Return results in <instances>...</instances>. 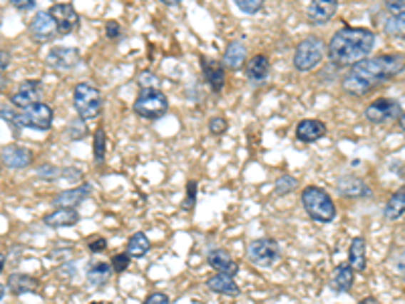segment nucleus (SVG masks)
<instances>
[{"mask_svg": "<svg viewBox=\"0 0 405 304\" xmlns=\"http://www.w3.org/2000/svg\"><path fill=\"white\" fill-rule=\"evenodd\" d=\"M375 47V33L365 26H342L329 43L330 64L349 67L371 55Z\"/></svg>", "mask_w": 405, "mask_h": 304, "instance_id": "nucleus-2", "label": "nucleus"}, {"mask_svg": "<svg viewBox=\"0 0 405 304\" xmlns=\"http://www.w3.org/2000/svg\"><path fill=\"white\" fill-rule=\"evenodd\" d=\"M324 57V41L320 37H308L294 51V67L296 71H312L320 65Z\"/></svg>", "mask_w": 405, "mask_h": 304, "instance_id": "nucleus-7", "label": "nucleus"}, {"mask_svg": "<svg viewBox=\"0 0 405 304\" xmlns=\"http://www.w3.org/2000/svg\"><path fill=\"white\" fill-rule=\"evenodd\" d=\"M53 108L39 101V103H33L21 112H14V122L19 128H33V130H51L53 126Z\"/></svg>", "mask_w": 405, "mask_h": 304, "instance_id": "nucleus-6", "label": "nucleus"}, {"mask_svg": "<svg viewBox=\"0 0 405 304\" xmlns=\"http://www.w3.org/2000/svg\"><path fill=\"white\" fill-rule=\"evenodd\" d=\"M9 288L14 296L35 294V292L41 290V282L33 276H29V274H11L9 276Z\"/></svg>", "mask_w": 405, "mask_h": 304, "instance_id": "nucleus-26", "label": "nucleus"}, {"mask_svg": "<svg viewBox=\"0 0 405 304\" xmlns=\"http://www.w3.org/2000/svg\"><path fill=\"white\" fill-rule=\"evenodd\" d=\"M112 274H114V270L110 262H96V264H89L88 268V280L93 288L106 286L112 278Z\"/></svg>", "mask_w": 405, "mask_h": 304, "instance_id": "nucleus-27", "label": "nucleus"}, {"mask_svg": "<svg viewBox=\"0 0 405 304\" xmlns=\"http://www.w3.org/2000/svg\"><path fill=\"white\" fill-rule=\"evenodd\" d=\"M9 64H11V57H9V53L0 51V76L4 74V69L9 67Z\"/></svg>", "mask_w": 405, "mask_h": 304, "instance_id": "nucleus-46", "label": "nucleus"}, {"mask_svg": "<svg viewBox=\"0 0 405 304\" xmlns=\"http://www.w3.org/2000/svg\"><path fill=\"white\" fill-rule=\"evenodd\" d=\"M337 189H339L342 197H349V199H363V197L371 195L367 183L361 177H354V175H347V177L339 178Z\"/></svg>", "mask_w": 405, "mask_h": 304, "instance_id": "nucleus-19", "label": "nucleus"}, {"mask_svg": "<svg viewBox=\"0 0 405 304\" xmlns=\"http://www.w3.org/2000/svg\"><path fill=\"white\" fill-rule=\"evenodd\" d=\"M37 173H39V177H43V178H59V177H61V168H59V166H53V165L41 166Z\"/></svg>", "mask_w": 405, "mask_h": 304, "instance_id": "nucleus-41", "label": "nucleus"}, {"mask_svg": "<svg viewBox=\"0 0 405 304\" xmlns=\"http://www.w3.org/2000/svg\"><path fill=\"white\" fill-rule=\"evenodd\" d=\"M0 158H2L4 165L9 166V168H14V171L29 168V166L33 165V161H35L33 152L25 148V146H19V144H11V146L2 148Z\"/></svg>", "mask_w": 405, "mask_h": 304, "instance_id": "nucleus-13", "label": "nucleus"}, {"mask_svg": "<svg viewBox=\"0 0 405 304\" xmlns=\"http://www.w3.org/2000/svg\"><path fill=\"white\" fill-rule=\"evenodd\" d=\"M138 83L140 88H156V86H158V79H156V76L150 74V71H142L138 76Z\"/></svg>", "mask_w": 405, "mask_h": 304, "instance_id": "nucleus-40", "label": "nucleus"}, {"mask_svg": "<svg viewBox=\"0 0 405 304\" xmlns=\"http://www.w3.org/2000/svg\"><path fill=\"white\" fill-rule=\"evenodd\" d=\"M142 304H170V298L166 296L165 292H152L146 296V300Z\"/></svg>", "mask_w": 405, "mask_h": 304, "instance_id": "nucleus-43", "label": "nucleus"}, {"mask_svg": "<svg viewBox=\"0 0 405 304\" xmlns=\"http://www.w3.org/2000/svg\"><path fill=\"white\" fill-rule=\"evenodd\" d=\"M41 98H43V83L39 79H26L13 93L11 103H13L14 108H19V110H25V108L33 106V103H39Z\"/></svg>", "mask_w": 405, "mask_h": 304, "instance_id": "nucleus-11", "label": "nucleus"}, {"mask_svg": "<svg viewBox=\"0 0 405 304\" xmlns=\"http://www.w3.org/2000/svg\"><path fill=\"white\" fill-rule=\"evenodd\" d=\"M4 264H6V255L0 252V274L4 272Z\"/></svg>", "mask_w": 405, "mask_h": 304, "instance_id": "nucleus-48", "label": "nucleus"}, {"mask_svg": "<svg viewBox=\"0 0 405 304\" xmlns=\"http://www.w3.org/2000/svg\"><path fill=\"white\" fill-rule=\"evenodd\" d=\"M4 292H6V288H4V286H2V284H0V300H2V298H4Z\"/></svg>", "mask_w": 405, "mask_h": 304, "instance_id": "nucleus-50", "label": "nucleus"}, {"mask_svg": "<svg viewBox=\"0 0 405 304\" xmlns=\"http://www.w3.org/2000/svg\"><path fill=\"white\" fill-rule=\"evenodd\" d=\"M385 9L389 11L391 16H404L405 0H385Z\"/></svg>", "mask_w": 405, "mask_h": 304, "instance_id": "nucleus-39", "label": "nucleus"}, {"mask_svg": "<svg viewBox=\"0 0 405 304\" xmlns=\"http://www.w3.org/2000/svg\"><path fill=\"white\" fill-rule=\"evenodd\" d=\"M337 9H339V0H310L306 16L310 25H327L337 14Z\"/></svg>", "mask_w": 405, "mask_h": 304, "instance_id": "nucleus-12", "label": "nucleus"}, {"mask_svg": "<svg viewBox=\"0 0 405 304\" xmlns=\"http://www.w3.org/2000/svg\"><path fill=\"white\" fill-rule=\"evenodd\" d=\"M227 120H225L223 116H215V118L209 120V132H211L213 136H223V134L227 132Z\"/></svg>", "mask_w": 405, "mask_h": 304, "instance_id": "nucleus-36", "label": "nucleus"}, {"mask_svg": "<svg viewBox=\"0 0 405 304\" xmlns=\"http://www.w3.org/2000/svg\"><path fill=\"white\" fill-rule=\"evenodd\" d=\"M401 74H404V55L401 53L365 57L351 65V71L342 79V88L347 93H353V96H367Z\"/></svg>", "mask_w": 405, "mask_h": 304, "instance_id": "nucleus-1", "label": "nucleus"}, {"mask_svg": "<svg viewBox=\"0 0 405 304\" xmlns=\"http://www.w3.org/2000/svg\"><path fill=\"white\" fill-rule=\"evenodd\" d=\"M88 248H89V252H91V253H101V252H106V248H108V241H106V238L98 235V238L89 240Z\"/></svg>", "mask_w": 405, "mask_h": 304, "instance_id": "nucleus-42", "label": "nucleus"}, {"mask_svg": "<svg viewBox=\"0 0 405 304\" xmlns=\"http://www.w3.org/2000/svg\"><path fill=\"white\" fill-rule=\"evenodd\" d=\"M106 35H108V39H112V41H118L120 35H122V29H120V25L116 21H110V23H106Z\"/></svg>", "mask_w": 405, "mask_h": 304, "instance_id": "nucleus-44", "label": "nucleus"}, {"mask_svg": "<svg viewBox=\"0 0 405 304\" xmlns=\"http://www.w3.org/2000/svg\"><path fill=\"white\" fill-rule=\"evenodd\" d=\"M106 151H108V136H106V130L100 126L93 132V158H96L98 165L103 163Z\"/></svg>", "mask_w": 405, "mask_h": 304, "instance_id": "nucleus-31", "label": "nucleus"}, {"mask_svg": "<svg viewBox=\"0 0 405 304\" xmlns=\"http://www.w3.org/2000/svg\"><path fill=\"white\" fill-rule=\"evenodd\" d=\"M69 138L71 140H81L83 136H86V122L79 118V120H76V122H71L69 124Z\"/></svg>", "mask_w": 405, "mask_h": 304, "instance_id": "nucleus-38", "label": "nucleus"}, {"mask_svg": "<svg viewBox=\"0 0 405 304\" xmlns=\"http://www.w3.org/2000/svg\"><path fill=\"white\" fill-rule=\"evenodd\" d=\"M130 260H132V258H130L126 252L116 253L114 258H112V262H110V264H112V270H114V272H118V274L126 272L128 268H130Z\"/></svg>", "mask_w": 405, "mask_h": 304, "instance_id": "nucleus-37", "label": "nucleus"}, {"mask_svg": "<svg viewBox=\"0 0 405 304\" xmlns=\"http://www.w3.org/2000/svg\"><path fill=\"white\" fill-rule=\"evenodd\" d=\"M134 112L140 118L146 120H156L160 116L168 112V98L160 89L156 88H142L140 89L138 98L134 101Z\"/></svg>", "mask_w": 405, "mask_h": 304, "instance_id": "nucleus-5", "label": "nucleus"}, {"mask_svg": "<svg viewBox=\"0 0 405 304\" xmlns=\"http://www.w3.org/2000/svg\"><path fill=\"white\" fill-rule=\"evenodd\" d=\"M91 304H101V303H91Z\"/></svg>", "mask_w": 405, "mask_h": 304, "instance_id": "nucleus-51", "label": "nucleus"}, {"mask_svg": "<svg viewBox=\"0 0 405 304\" xmlns=\"http://www.w3.org/2000/svg\"><path fill=\"white\" fill-rule=\"evenodd\" d=\"M148 252H150V240H148V235H146V233L138 231V233H134V235L128 240L126 253L130 255V258H136V260H140V258H144Z\"/></svg>", "mask_w": 405, "mask_h": 304, "instance_id": "nucleus-29", "label": "nucleus"}, {"mask_svg": "<svg viewBox=\"0 0 405 304\" xmlns=\"http://www.w3.org/2000/svg\"><path fill=\"white\" fill-rule=\"evenodd\" d=\"M160 2H165L168 6H177V4H180L183 0H160Z\"/></svg>", "mask_w": 405, "mask_h": 304, "instance_id": "nucleus-49", "label": "nucleus"}, {"mask_svg": "<svg viewBox=\"0 0 405 304\" xmlns=\"http://www.w3.org/2000/svg\"><path fill=\"white\" fill-rule=\"evenodd\" d=\"M405 211V189H399L389 197V201L385 205V217L389 221H399L404 217Z\"/></svg>", "mask_w": 405, "mask_h": 304, "instance_id": "nucleus-30", "label": "nucleus"}, {"mask_svg": "<svg viewBox=\"0 0 405 304\" xmlns=\"http://www.w3.org/2000/svg\"><path fill=\"white\" fill-rule=\"evenodd\" d=\"M197 193H199V183H197V181H189V183H187L185 201L180 205L185 211H193V209H195V205H197Z\"/></svg>", "mask_w": 405, "mask_h": 304, "instance_id": "nucleus-33", "label": "nucleus"}, {"mask_svg": "<svg viewBox=\"0 0 405 304\" xmlns=\"http://www.w3.org/2000/svg\"><path fill=\"white\" fill-rule=\"evenodd\" d=\"M385 31L391 37H404V16H389V21L385 23Z\"/></svg>", "mask_w": 405, "mask_h": 304, "instance_id": "nucleus-35", "label": "nucleus"}, {"mask_svg": "<svg viewBox=\"0 0 405 304\" xmlns=\"http://www.w3.org/2000/svg\"><path fill=\"white\" fill-rule=\"evenodd\" d=\"M270 67H272V65H270L267 55L260 53V55H255V57L250 59V64L245 67V74H247V77H250L252 81H264V79H267V76H270Z\"/></svg>", "mask_w": 405, "mask_h": 304, "instance_id": "nucleus-28", "label": "nucleus"}, {"mask_svg": "<svg viewBox=\"0 0 405 304\" xmlns=\"http://www.w3.org/2000/svg\"><path fill=\"white\" fill-rule=\"evenodd\" d=\"M207 288L215 294H225V296H240L241 288L237 286V282L233 276L229 274H221V272H215L213 276L207 278Z\"/></svg>", "mask_w": 405, "mask_h": 304, "instance_id": "nucleus-21", "label": "nucleus"}, {"mask_svg": "<svg viewBox=\"0 0 405 304\" xmlns=\"http://www.w3.org/2000/svg\"><path fill=\"white\" fill-rule=\"evenodd\" d=\"M81 61V55H79V49H73V47H53L47 55V64L55 69H73Z\"/></svg>", "mask_w": 405, "mask_h": 304, "instance_id": "nucleus-15", "label": "nucleus"}, {"mask_svg": "<svg viewBox=\"0 0 405 304\" xmlns=\"http://www.w3.org/2000/svg\"><path fill=\"white\" fill-rule=\"evenodd\" d=\"M207 264L213 268L215 272L229 274V276H235L240 272V264L229 255V252L221 250V248H215V250L207 253Z\"/></svg>", "mask_w": 405, "mask_h": 304, "instance_id": "nucleus-20", "label": "nucleus"}, {"mask_svg": "<svg viewBox=\"0 0 405 304\" xmlns=\"http://www.w3.org/2000/svg\"><path fill=\"white\" fill-rule=\"evenodd\" d=\"M349 266L354 272H365L367 270V241L365 238H354L349 248Z\"/></svg>", "mask_w": 405, "mask_h": 304, "instance_id": "nucleus-25", "label": "nucleus"}, {"mask_svg": "<svg viewBox=\"0 0 405 304\" xmlns=\"http://www.w3.org/2000/svg\"><path fill=\"white\" fill-rule=\"evenodd\" d=\"M365 118L371 124H389V122L404 118V106L391 98H379V100L369 103L365 110Z\"/></svg>", "mask_w": 405, "mask_h": 304, "instance_id": "nucleus-8", "label": "nucleus"}, {"mask_svg": "<svg viewBox=\"0 0 405 304\" xmlns=\"http://www.w3.org/2000/svg\"><path fill=\"white\" fill-rule=\"evenodd\" d=\"M324 136H327V124L320 122V120H314V118L300 120L298 126H296V138L304 144H312V142L324 138Z\"/></svg>", "mask_w": 405, "mask_h": 304, "instance_id": "nucleus-17", "label": "nucleus"}, {"mask_svg": "<svg viewBox=\"0 0 405 304\" xmlns=\"http://www.w3.org/2000/svg\"><path fill=\"white\" fill-rule=\"evenodd\" d=\"M201 67L202 76L207 79L209 88L213 89L215 93H221L225 88V67L223 64H219L215 59H209V57H201Z\"/></svg>", "mask_w": 405, "mask_h": 304, "instance_id": "nucleus-16", "label": "nucleus"}, {"mask_svg": "<svg viewBox=\"0 0 405 304\" xmlns=\"http://www.w3.org/2000/svg\"><path fill=\"white\" fill-rule=\"evenodd\" d=\"M29 33L33 41L37 43H45V41H51L57 33V26H55V21L49 13H37L33 16L31 25H29Z\"/></svg>", "mask_w": 405, "mask_h": 304, "instance_id": "nucleus-14", "label": "nucleus"}, {"mask_svg": "<svg viewBox=\"0 0 405 304\" xmlns=\"http://www.w3.org/2000/svg\"><path fill=\"white\" fill-rule=\"evenodd\" d=\"M247 61V49L241 41H231L227 49L223 53V67H227L231 71H240L241 67Z\"/></svg>", "mask_w": 405, "mask_h": 304, "instance_id": "nucleus-23", "label": "nucleus"}, {"mask_svg": "<svg viewBox=\"0 0 405 304\" xmlns=\"http://www.w3.org/2000/svg\"><path fill=\"white\" fill-rule=\"evenodd\" d=\"M359 304H379V303H377V298H375V296H367L365 300H361Z\"/></svg>", "mask_w": 405, "mask_h": 304, "instance_id": "nucleus-47", "label": "nucleus"}, {"mask_svg": "<svg viewBox=\"0 0 405 304\" xmlns=\"http://www.w3.org/2000/svg\"><path fill=\"white\" fill-rule=\"evenodd\" d=\"M247 258L250 262L260 268H272L280 258H282V250L280 243L272 238H260L253 240L247 248Z\"/></svg>", "mask_w": 405, "mask_h": 304, "instance_id": "nucleus-9", "label": "nucleus"}, {"mask_svg": "<svg viewBox=\"0 0 405 304\" xmlns=\"http://www.w3.org/2000/svg\"><path fill=\"white\" fill-rule=\"evenodd\" d=\"M91 185L88 183H83V185H79V187H73V189H67V191H61L53 203L57 205V207H77V205H81V203L88 199L89 195H91Z\"/></svg>", "mask_w": 405, "mask_h": 304, "instance_id": "nucleus-22", "label": "nucleus"}, {"mask_svg": "<svg viewBox=\"0 0 405 304\" xmlns=\"http://www.w3.org/2000/svg\"><path fill=\"white\" fill-rule=\"evenodd\" d=\"M73 106H76L77 116L89 122L100 118L103 110V96L98 88H93L91 83H77L73 89Z\"/></svg>", "mask_w": 405, "mask_h": 304, "instance_id": "nucleus-4", "label": "nucleus"}, {"mask_svg": "<svg viewBox=\"0 0 405 304\" xmlns=\"http://www.w3.org/2000/svg\"><path fill=\"white\" fill-rule=\"evenodd\" d=\"M49 14L53 16V21H55L57 33H61V35H69V33L77 31L79 23H81V19H79L76 9L71 4H65V2H59V4L51 6Z\"/></svg>", "mask_w": 405, "mask_h": 304, "instance_id": "nucleus-10", "label": "nucleus"}, {"mask_svg": "<svg viewBox=\"0 0 405 304\" xmlns=\"http://www.w3.org/2000/svg\"><path fill=\"white\" fill-rule=\"evenodd\" d=\"M79 213H77L76 207H57L55 211H51L47 216L43 217V223L47 228L59 229V228H71L79 223Z\"/></svg>", "mask_w": 405, "mask_h": 304, "instance_id": "nucleus-18", "label": "nucleus"}, {"mask_svg": "<svg viewBox=\"0 0 405 304\" xmlns=\"http://www.w3.org/2000/svg\"><path fill=\"white\" fill-rule=\"evenodd\" d=\"M354 282V270L349 264H341V266L334 268L332 272V278H330V288L339 294H344L353 288Z\"/></svg>", "mask_w": 405, "mask_h": 304, "instance_id": "nucleus-24", "label": "nucleus"}, {"mask_svg": "<svg viewBox=\"0 0 405 304\" xmlns=\"http://www.w3.org/2000/svg\"><path fill=\"white\" fill-rule=\"evenodd\" d=\"M233 2L237 4L241 13L245 14H257L266 4V0H233Z\"/></svg>", "mask_w": 405, "mask_h": 304, "instance_id": "nucleus-34", "label": "nucleus"}, {"mask_svg": "<svg viewBox=\"0 0 405 304\" xmlns=\"http://www.w3.org/2000/svg\"><path fill=\"white\" fill-rule=\"evenodd\" d=\"M302 205L308 217L317 223H332L337 219V205L329 193L320 187H306L302 191Z\"/></svg>", "mask_w": 405, "mask_h": 304, "instance_id": "nucleus-3", "label": "nucleus"}, {"mask_svg": "<svg viewBox=\"0 0 405 304\" xmlns=\"http://www.w3.org/2000/svg\"><path fill=\"white\" fill-rule=\"evenodd\" d=\"M296 189H298V178L292 177V175H282L274 183V191H276V195H280V197H286V195H290Z\"/></svg>", "mask_w": 405, "mask_h": 304, "instance_id": "nucleus-32", "label": "nucleus"}, {"mask_svg": "<svg viewBox=\"0 0 405 304\" xmlns=\"http://www.w3.org/2000/svg\"><path fill=\"white\" fill-rule=\"evenodd\" d=\"M11 4L19 11H33L35 9V0H11Z\"/></svg>", "mask_w": 405, "mask_h": 304, "instance_id": "nucleus-45", "label": "nucleus"}]
</instances>
